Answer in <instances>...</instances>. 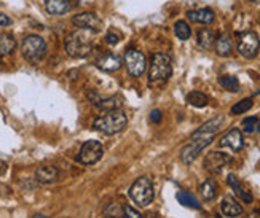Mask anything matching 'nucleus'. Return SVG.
I'll return each instance as SVG.
<instances>
[{"instance_id": "nucleus-1", "label": "nucleus", "mask_w": 260, "mask_h": 218, "mask_svg": "<svg viewBox=\"0 0 260 218\" xmlns=\"http://www.w3.org/2000/svg\"><path fill=\"white\" fill-rule=\"evenodd\" d=\"M64 47H66V53L71 57H74V59H80V57L88 56L93 48L91 32H88L85 29H77L71 32L66 37Z\"/></svg>"}, {"instance_id": "nucleus-2", "label": "nucleus", "mask_w": 260, "mask_h": 218, "mask_svg": "<svg viewBox=\"0 0 260 218\" xmlns=\"http://www.w3.org/2000/svg\"><path fill=\"white\" fill-rule=\"evenodd\" d=\"M173 75V59L166 53H153L149 65V83L153 86L165 85Z\"/></svg>"}, {"instance_id": "nucleus-3", "label": "nucleus", "mask_w": 260, "mask_h": 218, "mask_svg": "<svg viewBox=\"0 0 260 218\" xmlns=\"http://www.w3.org/2000/svg\"><path fill=\"white\" fill-rule=\"evenodd\" d=\"M126 124H128L126 113L123 110H120V108L107 112L104 117L96 118L94 123H93L94 129L106 134V135H114V134L121 132L123 129L126 128Z\"/></svg>"}, {"instance_id": "nucleus-4", "label": "nucleus", "mask_w": 260, "mask_h": 218, "mask_svg": "<svg viewBox=\"0 0 260 218\" xmlns=\"http://www.w3.org/2000/svg\"><path fill=\"white\" fill-rule=\"evenodd\" d=\"M21 53L24 59L30 64H39L47 56V42L40 35H27L22 39Z\"/></svg>"}, {"instance_id": "nucleus-5", "label": "nucleus", "mask_w": 260, "mask_h": 218, "mask_svg": "<svg viewBox=\"0 0 260 218\" xmlns=\"http://www.w3.org/2000/svg\"><path fill=\"white\" fill-rule=\"evenodd\" d=\"M129 198L138 205H141V207H147L149 204H152L155 198V188L152 178L142 175L136 180L129 188Z\"/></svg>"}, {"instance_id": "nucleus-6", "label": "nucleus", "mask_w": 260, "mask_h": 218, "mask_svg": "<svg viewBox=\"0 0 260 218\" xmlns=\"http://www.w3.org/2000/svg\"><path fill=\"white\" fill-rule=\"evenodd\" d=\"M240 56L244 59H254L260 50V39L254 30H246L238 35V45H236Z\"/></svg>"}, {"instance_id": "nucleus-7", "label": "nucleus", "mask_w": 260, "mask_h": 218, "mask_svg": "<svg viewBox=\"0 0 260 218\" xmlns=\"http://www.w3.org/2000/svg\"><path fill=\"white\" fill-rule=\"evenodd\" d=\"M214 140V135H203V137H193L190 139V143H187L182 152H180V159L184 164H191L197 159V156L205 150L208 145H211Z\"/></svg>"}, {"instance_id": "nucleus-8", "label": "nucleus", "mask_w": 260, "mask_h": 218, "mask_svg": "<svg viewBox=\"0 0 260 218\" xmlns=\"http://www.w3.org/2000/svg\"><path fill=\"white\" fill-rule=\"evenodd\" d=\"M103 155H104V150L99 140H88L82 145L80 152H78L77 161L85 166H91V164H96L99 159L103 158Z\"/></svg>"}, {"instance_id": "nucleus-9", "label": "nucleus", "mask_w": 260, "mask_h": 218, "mask_svg": "<svg viewBox=\"0 0 260 218\" xmlns=\"http://www.w3.org/2000/svg\"><path fill=\"white\" fill-rule=\"evenodd\" d=\"M125 65H126V70L131 77L138 78L145 72V67H147V59L142 51L136 50V48H128L125 51Z\"/></svg>"}, {"instance_id": "nucleus-10", "label": "nucleus", "mask_w": 260, "mask_h": 218, "mask_svg": "<svg viewBox=\"0 0 260 218\" xmlns=\"http://www.w3.org/2000/svg\"><path fill=\"white\" fill-rule=\"evenodd\" d=\"M232 161H233V159H232V156L229 153L212 152L205 158V163H203V166H205V169L209 172V174L216 175V174H220V172L223 170V167L230 166Z\"/></svg>"}, {"instance_id": "nucleus-11", "label": "nucleus", "mask_w": 260, "mask_h": 218, "mask_svg": "<svg viewBox=\"0 0 260 218\" xmlns=\"http://www.w3.org/2000/svg\"><path fill=\"white\" fill-rule=\"evenodd\" d=\"M72 22L78 27V29H85L91 33H98L103 30L104 24L101 18H98L91 11H86V13H78L72 18Z\"/></svg>"}, {"instance_id": "nucleus-12", "label": "nucleus", "mask_w": 260, "mask_h": 218, "mask_svg": "<svg viewBox=\"0 0 260 218\" xmlns=\"http://www.w3.org/2000/svg\"><path fill=\"white\" fill-rule=\"evenodd\" d=\"M219 147L220 148H229V150L238 153L240 150H243L244 147V140H243V132L235 128L232 131H229L227 134H225L222 139L219 140Z\"/></svg>"}, {"instance_id": "nucleus-13", "label": "nucleus", "mask_w": 260, "mask_h": 218, "mask_svg": "<svg viewBox=\"0 0 260 218\" xmlns=\"http://www.w3.org/2000/svg\"><path fill=\"white\" fill-rule=\"evenodd\" d=\"M223 121H225V117H222V115H219V117L206 121L205 124H201L193 134H191L190 139H193V137H203V135H214L222 128Z\"/></svg>"}, {"instance_id": "nucleus-14", "label": "nucleus", "mask_w": 260, "mask_h": 218, "mask_svg": "<svg viewBox=\"0 0 260 218\" xmlns=\"http://www.w3.org/2000/svg\"><path fill=\"white\" fill-rule=\"evenodd\" d=\"M233 50V43H232V37L229 32H222L216 37V42H214V51H216L217 56L227 57L232 54Z\"/></svg>"}, {"instance_id": "nucleus-15", "label": "nucleus", "mask_w": 260, "mask_h": 218, "mask_svg": "<svg viewBox=\"0 0 260 218\" xmlns=\"http://www.w3.org/2000/svg\"><path fill=\"white\" fill-rule=\"evenodd\" d=\"M58 178H59V170H58V167H54L51 164L40 166L36 170V180L40 181V183H45V185H48V183H54Z\"/></svg>"}, {"instance_id": "nucleus-16", "label": "nucleus", "mask_w": 260, "mask_h": 218, "mask_svg": "<svg viewBox=\"0 0 260 218\" xmlns=\"http://www.w3.org/2000/svg\"><path fill=\"white\" fill-rule=\"evenodd\" d=\"M188 21L198 22V24H211L216 18L214 11L211 8H198V10H190L187 13Z\"/></svg>"}, {"instance_id": "nucleus-17", "label": "nucleus", "mask_w": 260, "mask_h": 218, "mask_svg": "<svg viewBox=\"0 0 260 218\" xmlns=\"http://www.w3.org/2000/svg\"><path fill=\"white\" fill-rule=\"evenodd\" d=\"M45 8L51 16H64L71 11L69 0H45Z\"/></svg>"}, {"instance_id": "nucleus-18", "label": "nucleus", "mask_w": 260, "mask_h": 218, "mask_svg": "<svg viewBox=\"0 0 260 218\" xmlns=\"http://www.w3.org/2000/svg\"><path fill=\"white\" fill-rule=\"evenodd\" d=\"M96 65L101 68V70L104 72H115L121 67V59L118 56L112 54V53H107L104 56H101L99 59L96 61Z\"/></svg>"}, {"instance_id": "nucleus-19", "label": "nucleus", "mask_w": 260, "mask_h": 218, "mask_svg": "<svg viewBox=\"0 0 260 218\" xmlns=\"http://www.w3.org/2000/svg\"><path fill=\"white\" fill-rule=\"evenodd\" d=\"M227 183L230 185V188L235 191V194L238 196L243 202H246V204H249V202H252V194H251V191H247L243 185H241V181L238 180V177L236 175H233V174H230L229 177H227Z\"/></svg>"}, {"instance_id": "nucleus-20", "label": "nucleus", "mask_w": 260, "mask_h": 218, "mask_svg": "<svg viewBox=\"0 0 260 218\" xmlns=\"http://www.w3.org/2000/svg\"><path fill=\"white\" fill-rule=\"evenodd\" d=\"M220 210L225 216H240L243 213V207H241V204L236 202L233 198L230 196H225L220 202Z\"/></svg>"}, {"instance_id": "nucleus-21", "label": "nucleus", "mask_w": 260, "mask_h": 218, "mask_svg": "<svg viewBox=\"0 0 260 218\" xmlns=\"http://www.w3.org/2000/svg\"><path fill=\"white\" fill-rule=\"evenodd\" d=\"M216 33L211 29H200L197 32V42H198V47L203 48V50H211L214 47V42H216Z\"/></svg>"}, {"instance_id": "nucleus-22", "label": "nucleus", "mask_w": 260, "mask_h": 218, "mask_svg": "<svg viewBox=\"0 0 260 218\" xmlns=\"http://www.w3.org/2000/svg\"><path fill=\"white\" fill-rule=\"evenodd\" d=\"M217 191H219V185H217L216 178H206L200 185V193H201V196H203V199H205V201L216 199Z\"/></svg>"}, {"instance_id": "nucleus-23", "label": "nucleus", "mask_w": 260, "mask_h": 218, "mask_svg": "<svg viewBox=\"0 0 260 218\" xmlns=\"http://www.w3.org/2000/svg\"><path fill=\"white\" fill-rule=\"evenodd\" d=\"M16 48V39L8 32H0V57L10 56Z\"/></svg>"}, {"instance_id": "nucleus-24", "label": "nucleus", "mask_w": 260, "mask_h": 218, "mask_svg": "<svg viewBox=\"0 0 260 218\" xmlns=\"http://www.w3.org/2000/svg\"><path fill=\"white\" fill-rule=\"evenodd\" d=\"M93 104L96 108L103 110V112H110V110H117L120 108V104H121V99L118 96H114L110 99H101L99 96L96 99H91Z\"/></svg>"}, {"instance_id": "nucleus-25", "label": "nucleus", "mask_w": 260, "mask_h": 218, "mask_svg": "<svg viewBox=\"0 0 260 218\" xmlns=\"http://www.w3.org/2000/svg\"><path fill=\"white\" fill-rule=\"evenodd\" d=\"M187 102H188L191 107L203 108V107L208 105L209 97L205 93H201V91H191V93L187 94Z\"/></svg>"}, {"instance_id": "nucleus-26", "label": "nucleus", "mask_w": 260, "mask_h": 218, "mask_svg": "<svg viewBox=\"0 0 260 218\" xmlns=\"http://www.w3.org/2000/svg\"><path fill=\"white\" fill-rule=\"evenodd\" d=\"M219 85L225 91H230V93H238L240 91V80L235 75H222L219 78Z\"/></svg>"}, {"instance_id": "nucleus-27", "label": "nucleus", "mask_w": 260, "mask_h": 218, "mask_svg": "<svg viewBox=\"0 0 260 218\" xmlns=\"http://www.w3.org/2000/svg\"><path fill=\"white\" fill-rule=\"evenodd\" d=\"M177 201L179 204H182L184 207H188V209H201V204L198 202V199L193 196V194H190L187 191H180L177 193Z\"/></svg>"}, {"instance_id": "nucleus-28", "label": "nucleus", "mask_w": 260, "mask_h": 218, "mask_svg": "<svg viewBox=\"0 0 260 218\" xmlns=\"http://www.w3.org/2000/svg\"><path fill=\"white\" fill-rule=\"evenodd\" d=\"M174 33H176V37L179 40L185 42L191 35V29H190V26L187 24L185 21H177L176 24H174Z\"/></svg>"}, {"instance_id": "nucleus-29", "label": "nucleus", "mask_w": 260, "mask_h": 218, "mask_svg": "<svg viewBox=\"0 0 260 218\" xmlns=\"http://www.w3.org/2000/svg\"><path fill=\"white\" fill-rule=\"evenodd\" d=\"M252 105H254L252 97H246V99H243V100H240V102H236V104L232 107L230 113H232V115H243V113H246V112H249V110L252 108Z\"/></svg>"}, {"instance_id": "nucleus-30", "label": "nucleus", "mask_w": 260, "mask_h": 218, "mask_svg": "<svg viewBox=\"0 0 260 218\" xmlns=\"http://www.w3.org/2000/svg\"><path fill=\"white\" fill-rule=\"evenodd\" d=\"M257 124H258V120H257V117H249V118H244V120H243V123H241L243 132H246V134H252V132H255V129H257Z\"/></svg>"}, {"instance_id": "nucleus-31", "label": "nucleus", "mask_w": 260, "mask_h": 218, "mask_svg": "<svg viewBox=\"0 0 260 218\" xmlns=\"http://www.w3.org/2000/svg\"><path fill=\"white\" fill-rule=\"evenodd\" d=\"M106 213L107 215L110 213V218H118V216L123 215V207L117 202H112L110 205H107V207H106Z\"/></svg>"}, {"instance_id": "nucleus-32", "label": "nucleus", "mask_w": 260, "mask_h": 218, "mask_svg": "<svg viewBox=\"0 0 260 218\" xmlns=\"http://www.w3.org/2000/svg\"><path fill=\"white\" fill-rule=\"evenodd\" d=\"M123 218H142V216L131 205H123Z\"/></svg>"}, {"instance_id": "nucleus-33", "label": "nucleus", "mask_w": 260, "mask_h": 218, "mask_svg": "<svg viewBox=\"0 0 260 218\" xmlns=\"http://www.w3.org/2000/svg\"><path fill=\"white\" fill-rule=\"evenodd\" d=\"M106 43L110 45V47H115V45L120 43V35L117 32H109L106 35Z\"/></svg>"}, {"instance_id": "nucleus-34", "label": "nucleus", "mask_w": 260, "mask_h": 218, "mask_svg": "<svg viewBox=\"0 0 260 218\" xmlns=\"http://www.w3.org/2000/svg\"><path fill=\"white\" fill-rule=\"evenodd\" d=\"M161 120H163V113H161V110L155 108V110H152V112H150V121H152V123L160 124V123H161Z\"/></svg>"}, {"instance_id": "nucleus-35", "label": "nucleus", "mask_w": 260, "mask_h": 218, "mask_svg": "<svg viewBox=\"0 0 260 218\" xmlns=\"http://www.w3.org/2000/svg\"><path fill=\"white\" fill-rule=\"evenodd\" d=\"M10 24H11V18L7 16L5 13H2V11H0V26H2V27H7V26H10Z\"/></svg>"}, {"instance_id": "nucleus-36", "label": "nucleus", "mask_w": 260, "mask_h": 218, "mask_svg": "<svg viewBox=\"0 0 260 218\" xmlns=\"http://www.w3.org/2000/svg\"><path fill=\"white\" fill-rule=\"evenodd\" d=\"M246 218H260V210H252Z\"/></svg>"}, {"instance_id": "nucleus-37", "label": "nucleus", "mask_w": 260, "mask_h": 218, "mask_svg": "<svg viewBox=\"0 0 260 218\" xmlns=\"http://www.w3.org/2000/svg\"><path fill=\"white\" fill-rule=\"evenodd\" d=\"M32 218H48V216H45V215H42V213H36Z\"/></svg>"}, {"instance_id": "nucleus-38", "label": "nucleus", "mask_w": 260, "mask_h": 218, "mask_svg": "<svg viewBox=\"0 0 260 218\" xmlns=\"http://www.w3.org/2000/svg\"><path fill=\"white\" fill-rule=\"evenodd\" d=\"M251 4H255V5H260V0H249Z\"/></svg>"}, {"instance_id": "nucleus-39", "label": "nucleus", "mask_w": 260, "mask_h": 218, "mask_svg": "<svg viewBox=\"0 0 260 218\" xmlns=\"http://www.w3.org/2000/svg\"><path fill=\"white\" fill-rule=\"evenodd\" d=\"M257 129H258V131H260V123H258V124H257Z\"/></svg>"}, {"instance_id": "nucleus-40", "label": "nucleus", "mask_w": 260, "mask_h": 218, "mask_svg": "<svg viewBox=\"0 0 260 218\" xmlns=\"http://www.w3.org/2000/svg\"><path fill=\"white\" fill-rule=\"evenodd\" d=\"M216 218H223V216H220V215H216Z\"/></svg>"}, {"instance_id": "nucleus-41", "label": "nucleus", "mask_w": 260, "mask_h": 218, "mask_svg": "<svg viewBox=\"0 0 260 218\" xmlns=\"http://www.w3.org/2000/svg\"><path fill=\"white\" fill-rule=\"evenodd\" d=\"M258 94H260V93H258Z\"/></svg>"}]
</instances>
